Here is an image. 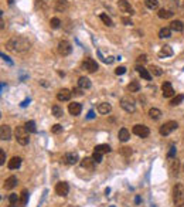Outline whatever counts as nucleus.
Returning a JSON list of instances; mask_svg holds the SVG:
<instances>
[{
    "label": "nucleus",
    "instance_id": "nucleus-1",
    "mask_svg": "<svg viewBox=\"0 0 184 207\" xmlns=\"http://www.w3.org/2000/svg\"><path fill=\"white\" fill-rule=\"evenodd\" d=\"M31 43L28 41V38L26 37H21V36H17V37H13L10 40L6 43V48L11 53H24L30 48Z\"/></svg>",
    "mask_w": 184,
    "mask_h": 207
},
{
    "label": "nucleus",
    "instance_id": "nucleus-2",
    "mask_svg": "<svg viewBox=\"0 0 184 207\" xmlns=\"http://www.w3.org/2000/svg\"><path fill=\"white\" fill-rule=\"evenodd\" d=\"M173 201L176 207L184 206V186L181 183H176L173 187Z\"/></svg>",
    "mask_w": 184,
    "mask_h": 207
},
{
    "label": "nucleus",
    "instance_id": "nucleus-3",
    "mask_svg": "<svg viewBox=\"0 0 184 207\" xmlns=\"http://www.w3.org/2000/svg\"><path fill=\"white\" fill-rule=\"evenodd\" d=\"M28 130L26 129V126H17L16 128V139H17V142L20 145H27L28 142H30V136H28Z\"/></svg>",
    "mask_w": 184,
    "mask_h": 207
},
{
    "label": "nucleus",
    "instance_id": "nucleus-4",
    "mask_svg": "<svg viewBox=\"0 0 184 207\" xmlns=\"http://www.w3.org/2000/svg\"><path fill=\"white\" fill-rule=\"evenodd\" d=\"M178 128V124L176 122V121H169V122H166L164 125H161L160 126V135L161 136H169V135L173 132V130H176Z\"/></svg>",
    "mask_w": 184,
    "mask_h": 207
},
{
    "label": "nucleus",
    "instance_id": "nucleus-5",
    "mask_svg": "<svg viewBox=\"0 0 184 207\" xmlns=\"http://www.w3.org/2000/svg\"><path fill=\"white\" fill-rule=\"evenodd\" d=\"M121 107L123 108L126 112H135L136 111V105H135V99L131 97H122L121 98Z\"/></svg>",
    "mask_w": 184,
    "mask_h": 207
},
{
    "label": "nucleus",
    "instance_id": "nucleus-6",
    "mask_svg": "<svg viewBox=\"0 0 184 207\" xmlns=\"http://www.w3.org/2000/svg\"><path fill=\"white\" fill-rule=\"evenodd\" d=\"M132 132H133L135 135H137L139 138H147L149 135H150V129H149L146 125H140V124L135 125L133 129H132Z\"/></svg>",
    "mask_w": 184,
    "mask_h": 207
},
{
    "label": "nucleus",
    "instance_id": "nucleus-7",
    "mask_svg": "<svg viewBox=\"0 0 184 207\" xmlns=\"http://www.w3.org/2000/svg\"><path fill=\"white\" fill-rule=\"evenodd\" d=\"M71 51H72V46H71L70 41L62 40L58 43V53H60L61 55H64V57H65V55H70Z\"/></svg>",
    "mask_w": 184,
    "mask_h": 207
},
{
    "label": "nucleus",
    "instance_id": "nucleus-8",
    "mask_svg": "<svg viewBox=\"0 0 184 207\" xmlns=\"http://www.w3.org/2000/svg\"><path fill=\"white\" fill-rule=\"evenodd\" d=\"M68 192H70V184L67 183V182H58L57 184H55V193L58 194V196H67Z\"/></svg>",
    "mask_w": 184,
    "mask_h": 207
},
{
    "label": "nucleus",
    "instance_id": "nucleus-9",
    "mask_svg": "<svg viewBox=\"0 0 184 207\" xmlns=\"http://www.w3.org/2000/svg\"><path fill=\"white\" fill-rule=\"evenodd\" d=\"M82 67L88 71V73H95L98 70V63L92 58H85L84 63H82Z\"/></svg>",
    "mask_w": 184,
    "mask_h": 207
},
{
    "label": "nucleus",
    "instance_id": "nucleus-10",
    "mask_svg": "<svg viewBox=\"0 0 184 207\" xmlns=\"http://www.w3.org/2000/svg\"><path fill=\"white\" fill-rule=\"evenodd\" d=\"M62 161L65 162L67 165H77L78 161H79V157H78L77 152H68V153L64 155Z\"/></svg>",
    "mask_w": 184,
    "mask_h": 207
},
{
    "label": "nucleus",
    "instance_id": "nucleus-11",
    "mask_svg": "<svg viewBox=\"0 0 184 207\" xmlns=\"http://www.w3.org/2000/svg\"><path fill=\"white\" fill-rule=\"evenodd\" d=\"M118 6H119V10L122 11V13H127V14H135L133 9H132V6L129 4V2L127 0H119L118 2Z\"/></svg>",
    "mask_w": 184,
    "mask_h": 207
},
{
    "label": "nucleus",
    "instance_id": "nucleus-12",
    "mask_svg": "<svg viewBox=\"0 0 184 207\" xmlns=\"http://www.w3.org/2000/svg\"><path fill=\"white\" fill-rule=\"evenodd\" d=\"M68 111H70V114L72 117H78L81 114V111H82V105L79 102H71L68 105Z\"/></svg>",
    "mask_w": 184,
    "mask_h": 207
},
{
    "label": "nucleus",
    "instance_id": "nucleus-13",
    "mask_svg": "<svg viewBox=\"0 0 184 207\" xmlns=\"http://www.w3.org/2000/svg\"><path fill=\"white\" fill-rule=\"evenodd\" d=\"M71 95H72V91L67 90V88H62V90L58 91L57 99L61 101V102H62V101H70L71 99Z\"/></svg>",
    "mask_w": 184,
    "mask_h": 207
},
{
    "label": "nucleus",
    "instance_id": "nucleus-14",
    "mask_svg": "<svg viewBox=\"0 0 184 207\" xmlns=\"http://www.w3.org/2000/svg\"><path fill=\"white\" fill-rule=\"evenodd\" d=\"M0 138H2V140L11 139V129L9 125H2L0 126Z\"/></svg>",
    "mask_w": 184,
    "mask_h": 207
},
{
    "label": "nucleus",
    "instance_id": "nucleus-15",
    "mask_svg": "<svg viewBox=\"0 0 184 207\" xmlns=\"http://www.w3.org/2000/svg\"><path fill=\"white\" fill-rule=\"evenodd\" d=\"M161 91H163V97L164 98H170L174 95V90H173V85L170 82H163L161 85Z\"/></svg>",
    "mask_w": 184,
    "mask_h": 207
},
{
    "label": "nucleus",
    "instance_id": "nucleus-16",
    "mask_svg": "<svg viewBox=\"0 0 184 207\" xmlns=\"http://www.w3.org/2000/svg\"><path fill=\"white\" fill-rule=\"evenodd\" d=\"M95 163H96V162L94 161V157H84V159L81 161V166L84 167V169H88V170H94Z\"/></svg>",
    "mask_w": 184,
    "mask_h": 207
},
{
    "label": "nucleus",
    "instance_id": "nucleus-17",
    "mask_svg": "<svg viewBox=\"0 0 184 207\" xmlns=\"http://www.w3.org/2000/svg\"><path fill=\"white\" fill-rule=\"evenodd\" d=\"M21 165V157L20 156H13L9 161V163H7V167L10 169V170H16V169H19Z\"/></svg>",
    "mask_w": 184,
    "mask_h": 207
},
{
    "label": "nucleus",
    "instance_id": "nucleus-18",
    "mask_svg": "<svg viewBox=\"0 0 184 207\" xmlns=\"http://www.w3.org/2000/svg\"><path fill=\"white\" fill-rule=\"evenodd\" d=\"M136 71L140 74V77L143 78V80H146V81L152 80V74L149 73V70H146L143 65H136Z\"/></svg>",
    "mask_w": 184,
    "mask_h": 207
},
{
    "label": "nucleus",
    "instance_id": "nucleus-19",
    "mask_svg": "<svg viewBox=\"0 0 184 207\" xmlns=\"http://www.w3.org/2000/svg\"><path fill=\"white\" fill-rule=\"evenodd\" d=\"M170 172H171V176H177L178 172H180V162L176 157H174L170 163Z\"/></svg>",
    "mask_w": 184,
    "mask_h": 207
},
{
    "label": "nucleus",
    "instance_id": "nucleus-20",
    "mask_svg": "<svg viewBox=\"0 0 184 207\" xmlns=\"http://www.w3.org/2000/svg\"><path fill=\"white\" fill-rule=\"evenodd\" d=\"M16 184H17V177L10 176L4 180V189H6V190H11L13 187H16Z\"/></svg>",
    "mask_w": 184,
    "mask_h": 207
},
{
    "label": "nucleus",
    "instance_id": "nucleus-21",
    "mask_svg": "<svg viewBox=\"0 0 184 207\" xmlns=\"http://www.w3.org/2000/svg\"><path fill=\"white\" fill-rule=\"evenodd\" d=\"M170 55H173V50H171L170 46H163L160 48V51H159V57L163 58V57H170Z\"/></svg>",
    "mask_w": 184,
    "mask_h": 207
},
{
    "label": "nucleus",
    "instance_id": "nucleus-22",
    "mask_svg": "<svg viewBox=\"0 0 184 207\" xmlns=\"http://www.w3.org/2000/svg\"><path fill=\"white\" fill-rule=\"evenodd\" d=\"M110 111H112V107H110V103H108V102H102V103H99V107H98V112L102 115L109 114Z\"/></svg>",
    "mask_w": 184,
    "mask_h": 207
},
{
    "label": "nucleus",
    "instance_id": "nucleus-23",
    "mask_svg": "<svg viewBox=\"0 0 184 207\" xmlns=\"http://www.w3.org/2000/svg\"><path fill=\"white\" fill-rule=\"evenodd\" d=\"M170 29L173 31L180 33V31L184 30V24H183V21H180V20H174V21H171V23H170Z\"/></svg>",
    "mask_w": 184,
    "mask_h": 207
},
{
    "label": "nucleus",
    "instance_id": "nucleus-24",
    "mask_svg": "<svg viewBox=\"0 0 184 207\" xmlns=\"http://www.w3.org/2000/svg\"><path fill=\"white\" fill-rule=\"evenodd\" d=\"M118 138H119V140H122V142H126V140H129V138H131V132H129L126 128H122V129H119Z\"/></svg>",
    "mask_w": 184,
    "mask_h": 207
},
{
    "label": "nucleus",
    "instance_id": "nucleus-25",
    "mask_svg": "<svg viewBox=\"0 0 184 207\" xmlns=\"http://www.w3.org/2000/svg\"><path fill=\"white\" fill-rule=\"evenodd\" d=\"M78 87L82 88V90H88V88H91V80L87 77H81L79 80H78Z\"/></svg>",
    "mask_w": 184,
    "mask_h": 207
},
{
    "label": "nucleus",
    "instance_id": "nucleus-26",
    "mask_svg": "<svg viewBox=\"0 0 184 207\" xmlns=\"http://www.w3.org/2000/svg\"><path fill=\"white\" fill-rule=\"evenodd\" d=\"M67 9H68L67 0H57V2H55V10L57 11H65Z\"/></svg>",
    "mask_w": 184,
    "mask_h": 207
},
{
    "label": "nucleus",
    "instance_id": "nucleus-27",
    "mask_svg": "<svg viewBox=\"0 0 184 207\" xmlns=\"http://www.w3.org/2000/svg\"><path fill=\"white\" fill-rule=\"evenodd\" d=\"M95 152H99V153H109L110 152V146L106 143H102V145H96L95 146Z\"/></svg>",
    "mask_w": 184,
    "mask_h": 207
},
{
    "label": "nucleus",
    "instance_id": "nucleus-28",
    "mask_svg": "<svg viewBox=\"0 0 184 207\" xmlns=\"http://www.w3.org/2000/svg\"><path fill=\"white\" fill-rule=\"evenodd\" d=\"M173 11L169 10V9H160L157 13V16L160 17V19H170V17H173Z\"/></svg>",
    "mask_w": 184,
    "mask_h": 207
},
{
    "label": "nucleus",
    "instance_id": "nucleus-29",
    "mask_svg": "<svg viewBox=\"0 0 184 207\" xmlns=\"http://www.w3.org/2000/svg\"><path fill=\"white\" fill-rule=\"evenodd\" d=\"M171 29L170 27H163V29H160V31H159V37L160 38H169V37H171Z\"/></svg>",
    "mask_w": 184,
    "mask_h": 207
},
{
    "label": "nucleus",
    "instance_id": "nucleus-30",
    "mask_svg": "<svg viewBox=\"0 0 184 207\" xmlns=\"http://www.w3.org/2000/svg\"><path fill=\"white\" fill-rule=\"evenodd\" d=\"M139 90H140V84H139V81H131L129 85H127V91H131V92H137Z\"/></svg>",
    "mask_w": 184,
    "mask_h": 207
},
{
    "label": "nucleus",
    "instance_id": "nucleus-31",
    "mask_svg": "<svg viewBox=\"0 0 184 207\" xmlns=\"http://www.w3.org/2000/svg\"><path fill=\"white\" fill-rule=\"evenodd\" d=\"M149 117L152 118V119H159V118L161 117V111L157 109V108H152L150 111H149Z\"/></svg>",
    "mask_w": 184,
    "mask_h": 207
},
{
    "label": "nucleus",
    "instance_id": "nucleus-32",
    "mask_svg": "<svg viewBox=\"0 0 184 207\" xmlns=\"http://www.w3.org/2000/svg\"><path fill=\"white\" fill-rule=\"evenodd\" d=\"M183 101H184V95H183V94H178V95H176V97L171 99L170 105H171V107H177V105H180Z\"/></svg>",
    "mask_w": 184,
    "mask_h": 207
},
{
    "label": "nucleus",
    "instance_id": "nucleus-33",
    "mask_svg": "<svg viewBox=\"0 0 184 207\" xmlns=\"http://www.w3.org/2000/svg\"><path fill=\"white\" fill-rule=\"evenodd\" d=\"M144 4H146L147 9L150 10H154L159 7V0H144Z\"/></svg>",
    "mask_w": 184,
    "mask_h": 207
},
{
    "label": "nucleus",
    "instance_id": "nucleus-34",
    "mask_svg": "<svg viewBox=\"0 0 184 207\" xmlns=\"http://www.w3.org/2000/svg\"><path fill=\"white\" fill-rule=\"evenodd\" d=\"M99 17H101V20L104 21V24H105V26H108V27H112V26H113V21H112V19H110V17L108 16V14L102 13Z\"/></svg>",
    "mask_w": 184,
    "mask_h": 207
},
{
    "label": "nucleus",
    "instance_id": "nucleus-35",
    "mask_svg": "<svg viewBox=\"0 0 184 207\" xmlns=\"http://www.w3.org/2000/svg\"><path fill=\"white\" fill-rule=\"evenodd\" d=\"M53 115L55 118H61L64 115V111L60 105H53Z\"/></svg>",
    "mask_w": 184,
    "mask_h": 207
},
{
    "label": "nucleus",
    "instance_id": "nucleus-36",
    "mask_svg": "<svg viewBox=\"0 0 184 207\" xmlns=\"http://www.w3.org/2000/svg\"><path fill=\"white\" fill-rule=\"evenodd\" d=\"M26 129L30 132V134H36L37 132V128H36V122L34 121H28V122H26Z\"/></svg>",
    "mask_w": 184,
    "mask_h": 207
},
{
    "label": "nucleus",
    "instance_id": "nucleus-37",
    "mask_svg": "<svg viewBox=\"0 0 184 207\" xmlns=\"http://www.w3.org/2000/svg\"><path fill=\"white\" fill-rule=\"evenodd\" d=\"M9 201H10V206H9V207H16L17 203H19V194L11 193L10 196H9Z\"/></svg>",
    "mask_w": 184,
    "mask_h": 207
},
{
    "label": "nucleus",
    "instance_id": "nucleus-38",
    "mask_svg": "<svg viewBox=\"0 0 184 207\" xmlns=\"http://www.w3.org/2000/svg\"><path fill=\"white\" fill-rule=\"evenodd\" d=\"M27 201H28V192L27 190H23L20 194V206L24 207L27 204Z\"/></svg>",
    "mask_w": 184,
    "mask_h": 207
},
{
    "label": "nucleus",
    "instance_id": "nucleus-39",
    "mask_svg": "<svg viewBox=\"0 0 184 207\" xmlns=\"http://www.w3.org/2000/svg\"><path fill=\"white\" fill-rule=\"evenodd\" d=\"M150 74H153V75H156V77H160V75H163V70H161L160 67H157V65H152Z\"/></svg>",
    "mask_w": 184,
    "mask_h": 207
},
{
    "label": "nucleus",
    "instance_id": "nucleus-40",
    "mask_svg": "<svg viewBox=\"0 0 184 207\" xmlns=\"http://www.w3.org/2000/svg\"><path fill=\"white\" fill-rule=\"evenodd\" d=\"M132 153H133L132 148H129V146H123V148H121V155H122V156L129 157V156H132Z\"/></svg>",
    "mask_w": 184,
    "mask_h": 207
},
{
    "label": "nucleus",
    "instance_id": "nucleus-41",
    "mask_svg": "<svg viewBox=\"0 0 184 207\" xmlns=\"http://www.w3.org/2000/svg\"><path fill=\"white\" fill-rule=\"evenodd\" d=\"M50 26H51V29H58L61 26V20L58 17H53L50 20Z\"/></svg>",
    "mask_w": 184,
    "mask_h": 207
},
{
    "label": "nucleus",
    "instance_id": "nucleus-42",
    "mask_svg": "<svg viewBox=\"0 0 184 207\" xmlns=\"http://www.w3.org/2000/svg\"><path fill=\"white\" fill-rule=\"evenodd\" d=\"M102 156H104V155L99 153V152H94V155H92V157H94V161L96 162V163H101V162H102Z\"/></svg>",
    "mask_w": 184,
    "mask_h": 207
},
{
    "label": "nucleus",
    "instance_id": "nucleus-43",
    "mask_svg": "<svg viewBox=\"0 0 184 207\" xmlns=\"http://www.w3.org/2000/svg\"><path fill=\"white\" fill-rule=\"evenodd\" d=\"M176 152H177L176 146H171L170 150H169V153H167V157H169V159H174V157H176Z\"/></svg>",
    "mask_w": 184,
    "mask_h": 207
},
{
    "label": "nucleus",
    "instance_id": "nucleus-44",
    "mask_svg": "<svg viewBox=\"0 0 184 207\" xmlns=\"http://www.w3.org/2000/svg\"><path fill=\"white\" fill-rule=\"evenodd\" d=\"M61 130H62V125H60V124L53 125V128H51V132H53V134H58Z\"/></svg>",
    "mask_w": 184,
    "mask_h": 207
},
{
    "label": "nucleus",
    "instance_id": "nucleus-45",
    "mask_svg": "<svg viewBox=\"0 0 184 207\" xmlns=\"http://www.w3.org/2000/svg\"><path fill=\"white\" fill-rule=\"evenodd\" d=\"M125 73H126V67H123V65H121V67H118L116 70H115V74H116V75H123Z\"/></svg>",
    "mask_w": 184,
    "mask_h": 207
},
{
    "label": "nucleus",
    "instance_id": "nucleus-46",
    "mask_svg": "<svg viewBox=\"0 0 184 207\" xmlns=\"http://www.w3.org/2000/svg\"><path fill=\"white\" fill-rule=\"evenodd\" d=\"M137 63L142 64V65H143V64H146V63H147L146 54H142V55H139V57H137Z\"/></svg>",
    "mask_w": 184,
    "mask_h": 207
},
{
    "label": "nucleus",
    "instance_id": "nucleus-47",
    "mask_svg": "<svg viewBox=\"0 0 184 207\" xmlns=\"http://www.w3.org/2000/svg\"><path fill=\"white\" fill-rule=\"evenodd\" d=\"M122 23H123L125 26H132V24H133V21H132L131 17H122Z\"/></svg>",
    "mask_w": 184,
    "mask_h": 207
},
{
    "label": "nucleus",
    "instance_id": "nucleus-48",
    "mask_svg": "<svg viewBox=\"0 0 184 207\" xmlns=\"http://www.w3.org/2000/svg\"><path fill=\"white\" fill-rule=\"evenodd\" d=\"M4 162H6V153H4V150L2 149V150H0V165L3 166Z\"/></svg>",
    "mask_w": 184,
    "mask_h": 207
},
{
    "label": "nucleus",
    "instance_id": "nucleus-49",
    "mask_svg": "<svg viewBox=\"0 0 184 207\" xmlns=\"http://www.w3.org/2000/svg\"><path fill=\"white\" fill-rule=\"evenodd\" d=\"M72 94L74 95H77V97H81V95H82V88H74Z\"/></svg>",
    "mask_w": 184,
    "mask_h": 207
},
{
    "label": "nucleus",
    "instance_id": "nucleus-50",
    "mask_svg": "<svg viewBox=\"0 0 184 207\" xmlns=\"http://www.w3.org/2000/svg\"><path fill=\"white\" fill-rule=\"evenodd\" d=\"M135 203H136V204H139V203H140V197H139V196H137L136 199H135Z\"/></svg>",
    "mask_w": 184,
    "mask_h": 207
},
{
    "label": "nucleus",
    "instance_id": "nucleus-51",
    "mask_svg": "<svg viewBox=\"0 0 184 207\" xmlns=\"http://www.w3.org/2000/svg\"><path fill=\"white\" fill-rule=\"evenodd\" d=\"M88 118H94V111H89V114H88Z\"/></svg>",
    "mask_w": 184,
    "mask_h": 207
},
{
    "label": "nucleus",
    "instance_id": "nucleus-52",
    "mask_svg": "<svg viewBox=\"0 0 184 207\" xmlns=\"http://www.w3.org/2000/svg\"><path fill=\"white\" fill-rule=\"evenodd\" d=\"M28 102H30V99H26L23 103H21V107H26V105H27V103H28Z\"/></svg>",
    "mask_w": 184,
    "mask_h": 207
},
{
    "label": "nucleus",
    "instance_id": "nucleus-53",
    "mask_svg": "<svg viewBox=\"0 0 184 207\" xmlns=\"http://www.w3.org/2000/svg\"><path fill=\"white\" fill-rule=\"evenodd\" d=\"M109 193H110V189H109V187H108L106 190H105V194H109Z\"/></svg>",
    "mask_w": 184,
    "mask_h": 207
},
{
    "label": "nucleus",
    "instance_id": "nucleus-54",
    "mask_svg": "<svg viewBox=\"0 0 184 207\" xmlns=\"http://www.w3.org/2000/svg\"><path fill=\"white\" fill-rule=\"evenodd\" d=\"M9 4H13V0H9Z\"/></svg>",
    "mask_w": 184,
    "mask_h": 207
},
{
    "label": "nucleus",
    "instance_id": "nucleus-55",
    "mask_svg": "<svg viewBox=\"0 0 184 207\" xmlns=\"http://www.w3.org/2000/svg\"><path fill=\"white\" fill-rule=\"evenodd\" d=\"M183 170H184V165H183Z\"/></svg>",
    "mask_w": 184,
    "mask_h": 207
},
{
    "label": "nucleus",
    "instance_id": "nucleus-56",
    "mask_svg": "<svg viewBox=\"0 0 184 207\" xmlns=\"http://www.w3.org/2000/svg\"><path fill=\"white\" fill-rule=\"evenodd\" d=\"M74 207H78V206H74Z\"/></svg>",
    "mask_w": 184,
    "mask_h": 207
}]
</instances>
